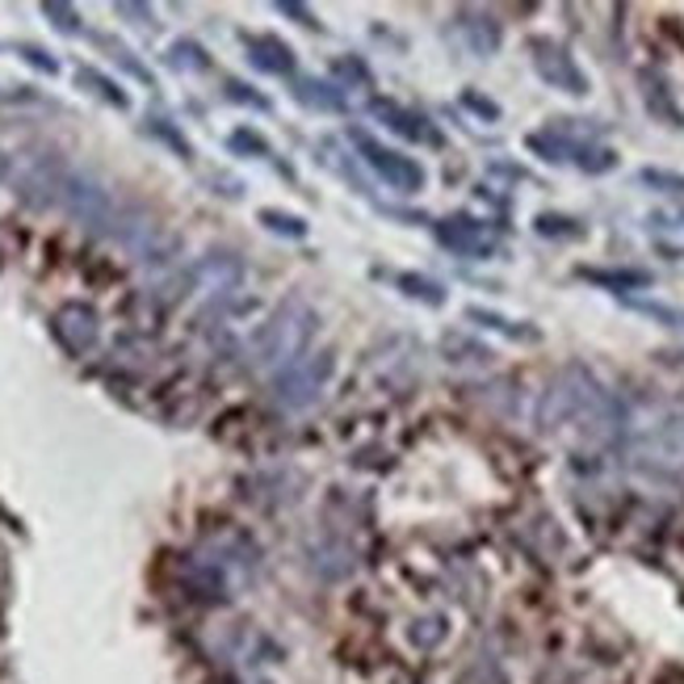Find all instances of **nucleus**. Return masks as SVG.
Instances as JSON below:
<instances>
[{"mask_svg": "<svg viewBox=\"0 0 684 684\" xmlns=\"http://www.w3.org/2000/svg\"><path fill=\"white\" fill-rule=\"evenodd\" d=\"M353 147L365 156V165L374 168L379 177H383L391 190L399 193H416L424 190V168L416 165L411 156H399V152H391V147H383L379 139H370L365 131H353Z\"/></svg>", "mask_w": 684, "mask_h": 684, "instance_id": "5", "label": "nucleus"}, {"mask_svg": "<svg viewBox=\"0 0 684 684\" xmlns=\"http://www.w3.org/2000/svg\"><path fill=\"white\" fill-rule=\"evenodd\" d=\"M152 131H156V135L165 139V143H172L181 160H190V156H193V152H190V143H185V139L177 135V131H172V127H168V122H165V118H156V122H152Z\"/></svg>", "mask_w": 684, "mask_h": 684, "instance_id": "24", "label": "nucleus"}, {"mask_svg": "<svg viewBox=\"0 0 684 684\" xmlns=\"http://www.w3.org/2000/svg\"><path fill=\"white\" fill-rule=\"evenodd\" d=\"M584 277L588 281H597V286H613V290H638V286H647L651 277L638 274V269H584Z\"/></svg>", "mask_w": 684, "mask_h": 684, "instance_id": "16", "label": "nucleus"}, {"mask_svg": "<svg viewBox=\"0 0 684 684\" xmlns=\"http://www.w3.org/2000/svg\"><path fill=\"white\" fill-rule=\"evenodd\" d=\"M332 365H336L332 353H302L299 361H290L286 370L274 374V399L286 411L311 408V404L324 395V386H328Z\"/></svg>", "mask_w": 684, "mask_h": 684, "instance_id": "4", "label": "nucleus"}, {"mask_svg": "<svg viewBox=\"0 0 684 684\" xmlns=\"http://www.w3.org/2000/svg\"><path fill=\"white\" fill-rule=\"evenodd\" d=\"M634 463L651 470L659 479H681L684 475V404L668 408L634 437Z\"/></svg>", "mask_w": 684, "mask_h": 684, "instance_id": "3", "label": "nucleus"}, {"mask_svg": "<svg viewBox=\"0 0 684 684\" xmlns=\"http://www.w3.org/2000/svg\"><path fill=\"white\" fill-rule=\"evenodd\" d=\"M76 81H81L84 88H93L101 101H110L113 110H131V97H127V93H122V88H118L110 76H101L97 68H81V72H76Z\"/></svg>", "mask_w": 684, "mask_h": 684, "instance_id": "15", "label": "nucleus"}, {"mask_svg": "<svg viewBox=\"0 0 684 684\" xmlns=\"http://www.w3.org/2000/svg\"><path fill=\"white\" fill-rule=\"evenodd\" d=\"M227 147L236 152V156H269V143L256 135V131H248V127H240V131H231V139H227Z\"/></svg>", "mask_w": 684, "mask_h": 684, "instance_id": "20", "label": "nucleus"}, {"mask_svg": "<svg viewBox=\"0 0 684 684\" xmlns=\"http://www.w3.org/2000/svg\"><path fill=\"white\" fill-rule=\"evenodd\" d=\"M463 34L470 38V47L479 51V56H492L495 47H500V29H495V22H488L483 13H463Z\"/></svg>", "mask_w": 684, "mask_h": 684, "instance_id": "14", "label": "nucleus"}, {"mask_svg": "<svg viewBox=\"0 0 684 684\" xmlns=\"http://www.w3.org/2000/svg\"><path fill=\"white\" fill-rule=\"evenodd\" d=\"M227 97H231V101H248V106H256V110H265V106H269L265 97H256V93H244V84H240V81H227Z\"/></svg>", "mask_w": 684, "mask_h": 684, "instance_id": "27", "label": "nucleus"}, {"mask_svg": "<svg viewBox=\"0 0 684 684\" xmlns=\"http://www.w3.org/2000/svg\"><path fill=\"white\" fill-rule=\"evenodd\" d=\"M395 281L404 286V295H411V299H420V302H429V307H441V302H445V290H441L437 281H429V277L399 274Z\"/></svg>", "mask_w": 684, "mask_h": 684, "instance_id": "17", "label": "nucleus"}, {"mask_svg": "<svg viewBox=\"0 0 684 684\" xmlns=\"http://www.w3.org/2000/svg\"><path fill=\"white\" fill-rule=\"evenodd\" d=\"M466 315H470V320H479L483 328H495V332H504V336H513V340H533V336H538L533 328H517L513 320H504V315H492V311H483V307H470Z\"/></svg>", "mask_w": 684, "mask_h": 684, "instance_id": "18", "label": "nucleus"}, {"mask_svg": "<svg viewBox=\"0 0 684 684\" xmlns=\"http://www.w3.org/2000/svg\"><path fill=\"white\" fill-rule=\"evenodd\" d=\"M542 236H579V227H572V219H559V215H542L533 223Z\"/></svg>", "mask_w": 684, "mask_h": 684, "instance_id": "25", "label": "nucleus"}, {"mask_svg": "<svg viewBox=\"0 0 684 684\" xmlns=\"http://www.w3.org/2000/svg\"><path fill=\"white\" fill-rule=\"evenodd\" d=\"M437 236L445 248H454V252H463V256H475V261H483V256H492V236L479 227L475 219H445L437 223Z\"/></svg>", "mask_w": 684, "mask_h": 684, "instance_id": "10", "label": "nucleus"}, {"mask_svg": "<svg viewBox=\"0 0 684 684\" xmlns=\"http://www.w3.org/2000/svg\"><path fill=\"white\" fill-rule=\"evenodd\" d=\"M295 97H299L302 106H311V110H328V113L345 110V93L328 81H299L295 84Z\"/></svg>", "mask_w": 684, "mask_h": 684, "instance_id": "13", "label": "nucleus"}, {"mask_svg": "<svg viewBox=\"0 0 684 684\" xmlns=\"http://www.w3.org/2000/svg\"><path fill=\"white\" fill-rule=\"evenodd\" d=\"M248 47V59H252V68H261V72H269V76H286L290 68H295V51L274 38V34H261V38H244Z\"/></svg>", "mask_w": 684, "mask_h": 684, "instance_id": "11", "label": "nucleus"}, {"mask_svg": "<svg viewBox=\"0 0 684 684\" xmlns=\"http://www.w3.org/2000/svg\"><path fill=\"white\" fill-rule=\"evenodd\" d=\"M43 13L51 17V26H56L59 34H81V13H76L72 4H59V0H47V4H43Z\"/></svg>", "mask_w": 684, "mask_h": 684, "instance_id": "19", "label": "nucleus"}, {"mask_svg": "<svg viewBox=\"0 0 684 684\" xmlns=\"http://www.w3.org/2000/svg\"><path fill=\"white\" fill-rule=\"evenodd\" d=\"M538 424L542 433H575V437L604 445L626 433V408L592 379V370L567 365L547 386L538 404Z\"/></svg>", "mask_w": 684, "mask_h": 684, "instance_id": "1", "label": "nucleus"}, {"mask_svg": "<svg viewBox=\"0 0 684 684\" xmlns=\"http://www.w3.org/2000/svg\"><path fill=\"white\" fill-rule=\"evenodd\" d=\"M240 277H244V265H240L231 252H211V256H202V261L193 265V281H197V290H206V295H227V290H236Z\"/></svg>", "mask_w": 684, "mask_h": 684, "instance_id": "9", "label": "nucleus"}, {"mask_svg": "<svg viewBox=\"0 0 684 684\" xmlns=\"http://www.w3.org/2000/svg\"><path fill=\"white\" fill-rule=\"evenodd\" d=\"M22 59H26V63H34L38 72H47V76H51V72H59L56 59L47 56V51H38V47H22Z\"/></svg>", "mask_w": 684, "mask_h": 684, "instance_id": "26", "label": "nucleus"}, {"mask_svg": "<svg viewBox=\"0 0 684 684\" xmlns=\"http://www.w3.org/2000/svg\"><path fill=\"white\" fill-rule=\"evenodd\" d=\"M370 110H374V118H383L395 135L411 139V143H429V147H437L441 143L437 127H433L429 118L404 110V106H395V101H386V97H374V101H370Z\"/></svg>", "mask_w": 684, "mask_h": 684, "instance_id": "8", "label": "nucleus"}, {"mask_svg": "<svg viewBox=\"0 0 684 684\" xmlns=\"http://www.w3.org/2000/svg\"><path fill=\"white\" fill-rule=\"evenodd\" d=\"M277 9H281V13H290V17H299L302 26H320V22H315V17H311V13H307V9H302V4H290V0H286V4H277Z\"/></svg>", "mask_w": 684, "mask_h": 684, "instance_id": "29", "label": "nucleus"}, {"mask_svg": "<svg viewBox=\"0 0 684 684\" xmlns=\"http://www.w3.org/2000/svg\"><path fill=\"white\" fill-rule=\"evenodd\" d=\"M638 84H643V101H647V110L656 113L659 122H668V127H681V106L672 101V93H668V84H663V76H656V72H643L638 76Z\"/></svg>", "mask_w": 684, "mask_h": 684, "instance_id": "12", "label": "nucleus"}, {"mask_svg": "<svg viewBox=\"0 0 684 684\" xmlns=\"http://www.w3.org/2000/svg\"><path fill=\"white\" fill-rule=\"evenodd\" d=\"M51 332H56V340L68 353L84 357L101 336V320H97V311L88 302H63L51 315Z\"/></svg>", "mask_w": 684, "mask_h": 684, "instance_id": "7", "label": "nucleus"}, {"mask_svg": "<svg viewBox=\"0 0 684 684\" xmlns=\"http://www.w3.org/2000/svg\"><path fill=\"white\" fill-rule=\"evenodd\" d=\"M261 223H265L269 231H277V236H295V240H302V236H307V223H302L299 215H281V211H261Z\"/></svg>", "mask_w": 684, "mask_h": 684, "instance_id": "21", "label": "nucleus"}, {"mask_svg": "<svg viewBox=\"0 0 684 684\" xmlns=\"http://www.w3.org/2000/svg\"><path fill=\"white\" fill-rule=\"evenodd\" d=\"M529 51H533V68H538V76H542L550 88L572 93V97H584V93H588V76L579 72V63L572 59L567 47H559L554 38H533V43H529Z\"/></svg>", "mask_w": 684, "mask_h": 684, "instance_id": "6", "label": "nucleus"}, {"mask_svg": "<svg viewBox=\"0 0 684 684\" xmlns=\"http://www.w3.org/2000/svg\"><path fill=\"white\" fill-rule=\"evenodd\" d=\"M638 181H643V185H651V190H659V193H684V177H681V172L643 168V172H638Z\"/></svg>", "mask_w": 684, "mask_h": 684, "instance_id": "22", "label": "nucleus"}, {"mask_svg": "<svg viewBox=\"0 0 684 684\" xmlns=\"http://www.w3.org/2000/svg\"><path fill=\"white\" fill-rule=\"evenodd\" d=\"M168 63H172V68H206V56H202L197 43H172Z\"/></svg>", "mask_w": 684, "mask_h": 684, "instance_id": "23", "label": "nucleus"}, {"mask_svg": "<svg viewBox=\"0 0 684 684\" xmlns=\"http://www.w3.org/2000/svg\"><path fill=\"white\" fill-rule=\"evenodd\" d=\"M320 315L302 299L281 302L274 315L261 324V332L252 336V365L256 370H286L290 361H299L307 340L315 336Z\"/></svg>", "mask_w": 684, "mask_h": 684, "instance_id": "2", "label": "nucleus"}, {"mask_svg": "<svg viewBox=\"0 0 684 684\" xmlns=\"http://www.w3.org/2000/svg\"><path fill=\"white\" fill-rule=\"evenodd\" d=\"M113 9H118V17H135L139 26L152 22V9H147V4H113Z\"/></svg>", "mask_w": 684, "mask_h": 684, "instance_id": "28", "label": "nucleus"}, {"mask_svg": "<svg viewBox=\"0 0 684 684\" xmlns=\"http://www.w3.org/2000/svg\"><path fill=\"white\" fill-rule=\"evenodd\" d=\"M466 106H475V110L483 113V118H495V113H500L492 101H483V97H475V93H466Z\"/></svg>", "mask_w": 684, "mask_h": 684, "instance_id": "30", "label": "nucleus"}]
</instances>
